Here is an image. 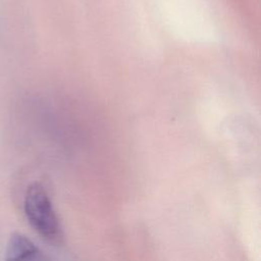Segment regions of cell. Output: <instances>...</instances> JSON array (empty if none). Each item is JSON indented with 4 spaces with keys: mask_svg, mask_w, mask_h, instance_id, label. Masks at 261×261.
Wrapping results in <instances>:
<instances>
[{
    "mask_svg": "<svg viewBox=\"0 0 261 261\" xmlns=\"http://www.w3.org/2000/svg\"><path fill=\"white\" fill-rule=\"evenodd\" d=\"M23 208L32 227L44 239L55 241L60 237V225L52 202L40 182L31 184L24 195Z\"/></svg>",
    "mask_w": 261,
    "mask_h": 261,
    "instance_id": "obj_1",
    "label": "cell"
},
{
    "mask_svg": "<svg viewBox=\"0 0 261 261\" xmlns=\"http://www.w3.org/2000/svg\"><path fill=\"white\" fill-rule=\"evenodd\" d=\"M38 252L35 244L21 233H13L6 246L5 261H29Z\"/></svg>",
    "mask_w": 261,
    "mask_h": 261,
    "instance_id": "obj_2",
    "label": "cell"
}]
</instances>
